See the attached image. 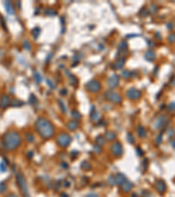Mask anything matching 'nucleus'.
<instances>
[{
  "label": "nucleus",
  "instance_id": "23",
  "mask_svg": "<svg viewBox=\"0 0 175 197\" xmlns=\"http://www.w3.org/2000/svg\"><path fill=\"white\" fill-rule=\"evenodd\" d=\"M32 34H33V38H34L35 39H38V37H39V34H40V28H39V27H34L33 30H32Z\"/></svg>",
  "mask_w": 175,
  "mask_h": 197
},
{
  "label": "nucleus",
  "instance_id": "45",
  "mask_svg": "<svg viewBox=\"0 0 175 197\" xmlns=\"http://www.w3.org/2000/svg\"><path fill=\"white\" fill-rule=\"evenodd\" d=\"M168 110H169L170 111H174L175 110V102H173L169 104V106H168Z\"/></svg>",
  "mask_w": 175,
  "mask_h": 197
},
{
  "label": "nucleus",
  "instance_id": "50",
  "mask_svg": "<svg viewBox=\"0 0 175 197\" xmlns=\"http://www.w3.org/2000/svg\"><path fill=\"white\" fill-rule=\"evenodd\" d=\"M67 94H68V89H62L61 90V95L62 96H66Z\"/></svg>",
  "mask_w": 175,
  "mask_h": 197
},
{
  "label": "nucleus",
  "instance_id": "44",
  "mask_svg": "<svg viewBox=\"0 0 175 197\" xmlns=\"http://www.w3.org/2000/svg\"><path fill=\"white\" fill-rule=\"evenodd\" d=\"M127 138H128V142H129V143H131V144L134 143V138H133V136L131 133H128Z\"/></svg>",
  "mask_w": 175,
  "mask_h": 197
},
{
  "label": "nucleus",
  "instance_id": "19",
  "mask_svg": "<svg viewBox=\"0 0 175 197\" xmlns=\"http://www.w3.org/2000/svg\"><path fill=\"white\" fill-rule=\"evenodd\" d=\"M124 63H125V59L124 58H120L116 61V62L115 63V68L116 69H121L122 67H124Z\"/></svg>",
  "mask_w": 175,
  "mask_h": 197
},
{
  "label": "nucleus",
  "instance_id": "39",
  "mask_svg": "<svg viewBox=\"0 0 175 197\" xmlns=\"http://www.w3.org/2000/svg\"><path fill=\"white\" fill-rule=\"evenodd\" d=\"M46 82H47V84H48V86H49L50 88H51V89H55L56 88V86H55V84L54 83V82H52L51 80H50V79H46Z\"/></svg>",
  "mask_w": 175,
  "mask_h": 197
},
{
  "label": "nucleus",
  "instance_id": "35",
  "mask_svg": "<svg viewBox=\"0 0 175 197\" xmlns=\"http://www.w3.org/2000/svg\"><path fill=\"white\" fill-rule=\"evenodd\" d=\"M108 182H109V184L110 185V186H114V185H116V183H115V179H114V176H113V175H110V176L108 178Z\"/></svg>",
  "mask_w": 175,
  "mask_h": 197
},
{
  "label": "nucleus",
  "instance_id": "8",
  "mask_svg": "<svg viewBox=\"0 0 175 197\" xmlns=\"http://www.w3.org/2000/svg\"><path fill=\"white\" fill-rule=\"evenodd\" d=\"M110 150H111V153L116 157H120L122 154H123V145H122L121 143L119 142H115L110 147Z\"/></svg>",
  "mask_w": 175,
  "mask_h": 197
},
{
  "label": "nucleus",
  "instance_id": "32",
  "mask_svg": "<svg viewBox=\"0 0 175 197\" xmlns=\"http://www.w3.org/2000/svg\"><path fill=\"white\" fill-rule=\"evenodd\" d=\"M127 47H128L127 43H126L125 41H123V42H121V43H120V45H119V51H124V50H126Z\"/></svg>",
  "mask_w": 175,
  "mask_h": 197
},
{
  "label": "nucleus",
  "instance_id": "46",
  "mask_svg": "<svg viewBox=\"0 0 175 197\" xmlns=\"http://www.w3.org/2000/svg\"><path fill=\"white\" fill-rule=\"evenodd\" d=\"M0 171L1 172H5L6 171V165L5 164H4V162L0 164Z\"/></svg>",
  "mask_w": 175,
  "mask_h": 197
},
{
  "label": "nucleus",
  "instance_id": "2",
  "mask_svg": "<svg viewBox=\"0 0 175 197\" xmlns=\"http://www.w3.org/2000/svg\"><path fill=\"white\" fill-rule=\"evenodd\" d=\"M22 142L20 135L17 131H11L6 132L3 138V145L4 148L8 151H12L19 146Z\"/></svg>",
  "mask_w": 175,
  "mask_h": 197
},
{
  "label": "nucleus",
  "instance_id": "6",
  "mask_svg": "<svg viewBox=\"0 0 175 197\" xmlns=\"http://www.w3.org/2000/svg\"><path fill=\"white\" fill-rule=\"evenodd\" d=\"M106 98L109 101H110L111 102L116 103V104L120 103V102H122V100H123L121 96L118 93L114 92V91H108L107 93H106Z\"/></svg>",
  "mask_w": 175,
  "mask_h": 197
},
{
  "label": "nucleus",
  "instance_id": "49",
  "mask_svg": "<svg viewBox=\"0 0 175 197\" xmlns=\"http://www.w3.org/2000/svg\"><path fill=\"white\" fill-rule=\"evenodd\" d=\"M86 197H99V195L96 193H90V194H89V195H87Z\"/></svg>",
  "mask_w": 175,
  "mask_h": 197
},
{
  "label": "nucleus",
  "instance_id": "37",
  "mask_svg": "<svg viewBox=\"0 0 175 197\" xmlns=\"http://www.w3.org/2000/svg\"><path fill=\"white\" fill-rule=\"evenodd\" d=\"M6 188H7V187H6V185L4 182L0 183V194H3L4 192H5Z\"/></svg>",
  "mask_w": 175,
  "mask_h": 197
},
{
  "label": "nucleus",
  "instance_id": "43",
  "mask_svg": "<svg viewBox=\"0 0 175 197\" xmlns=\"http://www.w3.org/2000/svg\"><path fill=\"white\" fill-rule=\"evenodd\" d=\"M30 102H31L32 104H35L36 102H37V99H36V97H35L34 95L30 96Z\"/></svg>",
  "mask_w": 175,
  "mask_h": 197
},
{
  "label": "nucleus",
  "instance_id": "16",
  "mask_svg": "<svg viewBox=\"0 0 175 197\" xmlns=\"http://www.w3.org/2000/svg\"><path fill=\"white\" fill-rule=\"evenodd\" d=\"M133 188V183L131 181H129V180H126L124 184L122 185V190L125 193H128L130 192Z\"/></svg>",
  "mask_w": 175,
  "mask_h": 197
},
{
  "label": "nucleus",
  "instance_id": "3",
  "mask_svg": "<svg viewBox=\"0 0 175 197\" xmlns=\"http://www.w3.org/2000/svg\"><path fill=\"white\" fill-rule=\"evenodd\" d=\"M17 182H18V185L20 188V189L22 190L23 194L26 195V197H29V190H28V187L27 184H26V181L25 180L24 176L22 175V173H17Z\"/></svg>",
  "mask_w": 175,
  "mask_h": 197
},
{
  "label": "nucleus",
  "instance_id": "40",
  "mask_svg": "<svg viewBox=\"0 0 175 197\" xmlns=\"http://www.w3.org/2000/svg\"><path fill=\"white\" fill-rule=\"evenodd\" d=\"M69 81H70V83L72 84V85H75V84L77 83V79H76L74 76H73V75L70 76Z\"/></svg>",
  "mask_w": 175,
  "mask_h": 197
},
{
  "label": "nucleus",
  "instance_id": "5",
  "mask_svg": "<svg viewBox=\"0 0 175 197\" xmlns=\"http://www.w3.org/2000/svg\"><path fill=\"white\" fill-rule=\"evenodd\" d=\"M86 89L92 93H96L101 89V83L97 80H91L86 84Z\"/></svg>",
  "mask_w": 175,
  "mask_h": 197
},
{
  "label": "nucleus",
  "instance_id": "21",
  "mask_svg": "<svg viewBox=\"0 0 175 197\" xmlns=\"http://www.w3.org/2000/svg\"><path fill=\"white\" fill-rule=\"evenodd\" d=\"M81 169L85 170V171H88V170L91 169L92 165H91V164L89 163V161H82L81 164Z\"/></svg>",
  "mask_w": 175,
  "mask_h": 197
},
{
  "label": "nucleus",
  "instance_id": "14",
  "mask_svg": "<svg viewBox=\"0 0 175 197\" xmlns=\"http://www.w3.org/2000/svg\"><path fill=\"white\" fill-rule=\"evenodd\" d=\"M0 104L2 107L6 108L7 106H9L11 104V98L8 95H4L1 97V100H0Z\"/></svg>",
  "mask_w": 175,
  "mask_h": 197
},
{
  "label": "nucleus",
  "instance_id": "52",
  "mask_svg": "<svg viewBox=\"0 0 175 197\" xmlns=\"http://www.w3.org/2000/svg\"><path fill=\"white\" fill-rule=\"evenodd\" d=\"M171 145L173 147V148L175 149V139H173V140H172V142H171Z\"/></svg>",
  "mask_w": 175,
  "mask_h": 197
},
{
  "label": "nucleus",
  "instance_id": "24",
  "mask_svg": "<svg viewBox=\"0 0 175 197\" xmlns=\"http://www.w3.org/2000/svg\"><path fill=\"white\" fill-rule=\"evenodd\" d=\"M71 116H72V117L74 119V120H79L80 118L81 117V113H80L78 110H73L72 111V114H71Z\"/></svg>",
  "mask_w": 175,
  "mask_h": 197
},
{
  "label": "nucleus",
  "instance_id": "13",
  "mask_svg": "<svg viewBox=\"0 0 175 197\" xmlns=\"http://www.w3.org/2000/svg\"><path fill=\"white\" fill-rule=\"evenodd\" d=\"M156 188L157 190L159 192L160 194H163L166 192V182H165L163 180H159L156 184Z\"/></svg>",
  "mask_w": 175,
  "mask_h": 197
},
{
  "label": "nucleus",
  "instance_id": "11",
  "mask_svg": "<svg viewBox=\"0 0 175 197\" xmlns=\"http://www.w3.org/2000/svg\"><path fill=\"white\" fill-rule=\"evenodd\" d=\"M166 122V117L164 115L162 116H159L158 118H157V120L155 121L154 123V127L156 129H159L160 127H162L163 125H165V123Z\"/></svg>",
  "mask_w": 175,
  "mask_h": 197
},
{
  "label": "nucleus",
  "instance_id": "28",
  "mask_svg": "<svg viewBox=\"0 0 175 197\" xmlns=\"http://www.w3.org/2000/svg\"><path fill=\"white\" fill-rule=\"evenodd\" d=\"M96 145H99L102 146V145L105 144V138L103 137H102V136H98V137H96Z\"/></svg>",
  "mask_w": 175,
  "mask_h": 197
},
{
  "label": "nucleus",
  "instance_id": "31",
  "mask_svg": "<svg viewBox=\"0 0 175 197\" xmlns=\"http://www.w3.org/2000/svg\"><path fill=\"white\" fill-rule=\"evenodd\" d=\"M0 25H1L3 29H4L5 32H7V26H6V25H5V20H4V18H3L2 16H0Z\"/></svg>",
  "mask_w": 175,
  "mask_h": 197
},
{
  "label": "nucleus",
  "instance_id": "12",
  "mask_svg": "<svg viewBox=\"0 0 175 197\" xmlns=\"http://www.w3.org/2000/svg\"><path fill=\"white\" fill-rule=\"evenodd\" d=\"M4 5L5 7V11L8 14L13 15L15 13V9L14 6H13L12 3L11 1H4Z\"/></svg>",
  "mask_w": 175,
  "mask_h": 197
},
{
  "label": "nucleus",
  "instance_id": "15",
  "mask_svg": "<svg viewBox=\"0 0 175 197\" xmlns=\"http://www.w3.org/2000/svg\"><path fill=\"white\" fill-rule=\"evenodd\" d=\"M144 59L148 62H153L156 59V54L154 51L152 50H148L147 52L144 54Z\"/></svg>",
  "mask_w": 175,
  "mask_h": 197
},
{
  "label": "nucleus",
  "instance_id": "33",
  "mask_svg": "<svg viewBox=\"0 0 175 197\" xmlns=\"http://www.w3.org/2000/svg\"><path fill=\"white\" fill-rule=\"evenodd\" d=\"M158 10H159V7H158V5H156L155 4H151V5H150V11H151V12L156 13L157 11H158Z\"/></svg>",
  "mask_w": 175,
  "mask_h": 197
},
{
  "label": "nucleus",
  "instance_id": "26",
  "mask_svg": "<svg viewBox=\"0 0 175 197\" xmlns=\"http://www.w3.org/2000/svg\"><path fill=\"white\" fill-rule=\"evenodd\" d=\"M45 15H47V16H56L57 15V11L53 9H46L45 11Z\"/></svg>",
  "mask_w": 175,
  "mask_h": 197
},
{
  "label": "nucleus",
  "instance_id": "9",
  "mask_svg": "<svg viewBox=\"0 0 175 197\" xmlns=\"http://www.w3.org/2000/svg\"><path fill=\"white\" fill-rule=\"evenodd\" d=\"M120 79L116 74H113L112 75H110L108 80V86L111 89H114V88L117 87L118 84H119Z\"/></svg>",
  "mask_w": 175,
  "mask_h": 197
},
{
  "label": "nucleus",
  "instance_id": "17",
  "mask_svg": "<svg viewBox=\"0 0 175 197\" xmlns=\"http://www.w3.org/2000/svg\"><path fill=\"white\" fill-rule=\"evenodd\" d=\"M67 127L69 131H75L76 129H78L79 125L75 120H71L67 124Z\"/></svg>",
  "mask_w": 175,
  "mask_h": 197
},
{
  "label": "nucleus",
  "instance_id": "34",
  "mask_svg": "<svg viewBox=\"0 0 175 197\" xmlns=\"http://www.w3.org/2000/svg\"><path fill=\"white\" fill-rule=\"evenodd\" d=\"M150 13V11H148L147 9H145V8H144V9L141 10V11H140V15L142 16V17H146V16H148Z\"/></svg>",
  "mask_w": 175,
  "mask_h": 197
},
{
  "label": "nucleus",
  "instance_id": "27",
  "mask_svg": "<svg viewBox=\"0 0 175 197\" xmlns=\"http://www.w3.org/2000/svg\"><path fill=\"white\" fill-rule=\"evenodd\" d=\"M11 104L12 107H19L23 104V102H21L20 100H18V99H13L11 102Z\"/></svg>",
  "mask_w": 175,
  "mask_h": 197
},
{
  "label": "nucleus",
  "instance_id": "20",
  "mask_svg": "<svg viewBox=\"0 0 175 197\" xmlns=\"http://www.w3.org/2000/svg\"><path fill=\"white\" fill-rule=\"evenodd\" d=\"M138 136H139L140 138H146V136H147L146 130L143 126H141V125L138 127Z\"/></svg>",
  "mask_w": 175,
  "mask_h": 197
},
{
  "label": "nucleus",
  "instance_id": "38",
  "mask_svg": "<svg viewBox=\"0 0 175 197\" xmlns=\"http://www.w3.org/2000/svg\"><path fill=\"white\" fill-rule=\"evenodd\" d=\"M163 134L162 133H159V135H158V137H157L156 138V142L158 145H160L161 143H162V139H163Z\"/></svg>",
  "mask_w": 175,
  "mask_h": 197
},
{
  "label": "nucleus",
  "instance_id": "47",
  "mask_svg": "<svg viewBox=\"0 0 175 197\" xmlns=\"http://www.w3.org/2000/svg\"><path fill=\"white\" fill-rule=\"evenodd\" d=\"M94 151H95V152H96V153H99L100 152H101V151H102L101 145H95V146H94Z\"/></svg>",
  "mask_w": 175,
  "mask_h": 197
},
{
  "label": "nucleus",
  "instance_id": "18",
  "mask_svg": "<svg viewBox=\"0 0 175 197\" xmlns=\"http://www.w3.org/2000/svg\"><path fill=\"white\" fill-rule=\"evenodd\" d=\"M104 138L105 139L109 140V141H112V140L116 139V134L115 133L112 131H106L104 134Z\"/></svg>",
  "mask_w": 175,
  "mask_h": 197
},
{
  "label": "nucleus",
  "instance_id": "4",
  "mask_svg": "<svg viewBox=\"0 0 175 197\" xmlns=\"http://www.w3.org/2000/svg\"><path fill=\"white\" fill-rule=\"evenodd\" d=\"M72 138L67 133H61L58 136L57 138V143L61 147H67L71 144Z\"/></svg>",
  "mask_w": 175,
  "mask_h": 197
},
{
  "label": "nucleus",
  "instance_id": "25",
  "mask_svg": "<svg viewBox=\"0 0 175 197\" xmlns=\"http://www.w3.org/2000/svg\"><path fill=\"white\" fill-rule=\"evenodd\" d=\"M121 75L123 76V78L129 79L130 77H131V72L129 70H124L121 72Z\"/></svg>",
  "mask_w": 175,
  "mask_h": 197
},
{
  "label": "nucleus",
  "instance_id": "41",
  "mask_svg": "<svg viewBox=\"0 0 175 197\" xmlns=\"http://www.w3.org/2000/svg\"><path fill=\"white\" fill-rule=\"evenodd\" d=\"M23 46H24L25 49H26L27 51H29L31 49V45H30V43L28 41H24L23 42Z\"/></svg>",
  "mask_w": 175,
  "mask_h": 197
},
{
  "label": "nucleus",
  "instance_id": "54",
  "mask_svg": "<svg viewBox=\"0 0 175 197\" xmlns=\"http://www.w3.org/2000/svg\"><path fill=\"white\" fill-rule=\"evenodd\" d=\"M156 37H157V38L159 37V39H162V38H161V37H159V33H156Z\"/></svg>",
  "mask_w": 175,
  "mask_h": 197
},
{
  "label": "nucleus",
  "instance_id": "51",
  "mask_svg": "<svg viewBox=\"0 0 175 197\" xmlns=\"http://www.w3.org/2000/svg\"><path fill=\"white\" fill-rule=\"evenodd\" d=\"M167 27H168V29H170V30H171L172 28H173V25L171 24V22L167 23Z\"/></svg>",
  "mask_w": 175,
  "mask_h": 197
},
{
  "label": "nucleus",
  "instance_id": "36",
  "mask_svg": "<svg viewBox=\"0 0 175 197\" xmlns=\"http://www.w3.org/2000/svg\"><path fill=\"white\" fill-rule=\"evenodd\" d=\"M168 41H169L170 43L175 42V33H171L168 36Z\"/></svg>",
  "mask_w": 175,
  "mask_h": 197
},
{
  "label": "nucleus",
  "instance_id": "48",
  "mask_svg": "<svg viewBox=\"0 0 175 197\" xmlns=\"http://www.w3.org/2000/svg\"><path fill=\"white\" fill-rule=\"evenodd\" d=\"M136 152H137V153H138V156H142V155L144 154V153H143V151L141 150V149H140L139 147H138V148H137Z\"/></svg>",
  "mask_w": 175,
  "mask_h": 197
},
{
  "label": "nucleus",
  "instance_id": "22",
  "mask_svg": "<svg viewBox=\"0 0 175 197\" xmlns=\"http://www.w3.org/2000/svg\"><path fill=\"white\" fill-rule=\"evenodd\" d=\"M91 118H92L93 121H97L98 118H99V114L96 110V108L94 106L92 107V110H91Z\"/></svg>",
  "mask_w": 175,
  "mask_h": 197
},
{
  "label": "nucleus",
  "instance_id": "29",
  "mask_svg": "<svg viewBox=\"0 0 175 197\" xmlns=\"http://www.w3.org/2000/svg\"><path fill=\"white\" fill-rule=\"evenodd\" d=\"M34 80L37 83H41V82H42V77H41L39 73L36 72L34 74Z\"/></svg>",
  "mask_w": 175,
  "mask_h": 197
},
{
  "label": "nucleus",
  "instance_id": "7",
  "mask_svg": "<svg viewBox=\"0 0 175 197\" xmlns=\"http://www.w3.org/2000/svg\"><path fill=\"white\" fill-rule=\"evenodd\" d=\"M141 92L140 90L137 89L136 88H131L130 89H128L127 92H126V96L129 99L131 100H138L141 97Z\"/></svg>",
  "mask_w": 175,
  "mask_h": 197
},
{
  "label": "nucleus",
  "instance_id": "1",
  "mask_svg": "<svg viewBox=\"0 0 175 197\" xmlns=\"http://www.w3.org/2000/svg\"><path fill=\"white\" fill-rule=\"evenodd\" d=\"M35 129L41 138L45 139L52 138L54 133V128L53 124L48 119L44 117H39L35 122Z\"/></svg>",
  "mask_w": 175,
  "mask_h": 197
},
{
  "label": "nucleus",
  "instance_id": "53",
  "mask_svg": "<svg viewBox=\"0 0 175 197\" xmlns=\"http://www.w3.org/2000/svg\"><path fill=\"white\" fill-rule=\"evenodd\" d=\"M7 197H19V196L16 195L15 194H10L9 195H7Z\"/></svg>",
  "mask_w": 175,
  "mask_h": 197
},
{
  "label": "nucleus",
  "instance_id": "42",
  "mask_svg": "<svg viewBox=\"0 0 175 197\" xmlns=\"http://www.w3.org/2000/svg\"><path fill=\"white\" fill-rule=\"evenodd\" d=\"M59 103H60V106H61V110H62V111L63 112H67V108L65 107V103L64 102H62L61 100H59Z\"/></svg>",
  "mask_w": 175,
  "mask_h": 197
},
{
  "label": "nucleus",
  "instance_id": "30",
  "mask_svg": "<svg viewBox=\"0 0 175 197\" xmlns=\"http://www.w3.org/2000/svg\"><path fill=\"white\" fill-rule=\"evenodd\" d=\"M26 140L29 142V143H33V142L34 141V139H35L34 136H33V133H27V134H26Z\"/></svg>",
  "mask_w": 175,
  "mask_h": 197
},
{
  "label": "nucleus",
  "instance_id": "10",
  "mask_svg": "<svg viewBox=\"0 0 175 197\" xmlns=\"http://www.w3.org/2000/svg\"><path fill=\"white\" fill-rule=\"evenodd\" d=\"M114 179H115V183H116V185H118V186H122V185L124 184V182H125L126 180V176L124 174H123V173H117L116 175H115L114 176Z\"/></svg>",
  "mask_w": 175,
  "mask_h": 197
}]
</instances>
